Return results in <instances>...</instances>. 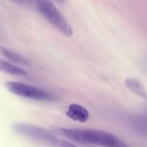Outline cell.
<instances>
[{
  "label": "cell",
  "mask_w": 147,
  "mask_h": 147,
  "mask_svg": "<svg viewBox=\"0 0 147 147\" xmlns=\"http://www.w3.org/2000/svg\"><path fill=\"white\" fill-rule=\"evenodd\" d=\"M53 132L71 141L82 145H96L109 147L124 146L116 136L102 130L54 128Z\"/></svg>",
  "instance_id": "obj_1"
},
{
  "label": "cell",
  "mask_w": 147,
  "mask_h": 147,
  "mask_svg": "<svg viewBox=\"0 0 147 147\" xmlns=\"http://www.w3.org/2000/svg\"><path fill=\"white\" fill-rule=\"evenodd\" d=\"M13 131L25 138L45 143L53 146H74L75 145L60 140L54 132H51L46 128L26 123H16L13 126Z\"/></svg>",
  "instance_id": "obj_2"
},
{
  "label": "cell",
  "mask_w": 147,
  "mask_h": 147,
  "mask_svg": "<svg viewBox=\"0 0 147 147\" xmlns=\"http://www.w3.org/2000/svg\"><path fill=\"white\" fill-rule=\"evenodd\" d=\"M34 3L44 18L59 31L66 36H71L72 34V28L69 22L51 0H34Z\"/></svg>",
  "instance_id": "obj_3"
},
{
  "label": "cell",
  "mask_w": 147,
  "mask_h": 147,
  "mask_svg": "<svg viewBox=\"0 0 147 147\" xmlns=\"http://www.w3.org/2000/svg\"><path fill=\"white\" fill-rule=\"evenodd\" d=\"M5 87L10 93L16 96L34 101L53 102L55 99L53 95H52L50 92L22 82L9 81L5 83Z\"/></svg>",
  "instance_id": "obj_4"
},
{
  "label": "cell",
  "mask_w": 147,
  "mask_h": 147,
  "mask_svg": "<svg viewBox=\"0 0 147 147\" xmlns=\"http://www.w3.org/2000/svg\"><path fill=\"white\" fill-rule=\"evenodd\" d=\"M66 115L70 119L82 123L86 122L90 116L88 110L83 106L77 103H72L69 105L66 110Z\"/></svg>",
  "instance_id": "obj_5"
},
{
  "label": "cell",
  "mask_w": 147,
  "mask_h": 147,
  "mask_svg": "<svg viewBox=\"0 0 147 147\" xmlns=\"http://www.w3.org/2000/svg\"><path fill=\"white\" fill-rule=\"evenodd\" d=\"M0 54L3 57H4L8 61L13 64L19 65H30V62L28 61V59H27L22 55L16 53L15 51L9 48L0 47Z\"/></svg>",
  "instance_id": "obj_6"
},
{
  "label": "cell",
  "mask_w": 147,
  "mask_h": 147,
  "mask_svg": "<svg viewBox=\"0 0 147 147\" xmlns=\"http://www.w3.org/2000/svg\"><path fill=\"white\" fill-rule=\"evenodd\" d=\"M0 71L17 77H27L28 75V72L22 67L3 59H0Z\"/></svg>",
  "instance_id": "obj_7"
},
{
  "label": "cell",
  "mask_w": 147,
  "mask_h": 147,
  "mask_svg": "<svg viewBox=\"0 0 147 147\" xmlns=\"http://www.w3.org/2000/svg\"><path fill=\"white\" fill-rule=\"evenodd\" d=\"M125 85L126 87L134 92V94L138 95L139 96L147 99V91L145 89L144 85L141 84L140 81H139L136 78H127L125 81Z\"/></svg>",
  "instance_id": "obj_8"
},
{
  "label": "cell",
  "mask_w": 147,
  "mask_h": 147,
  "mask_svg": "<svg viewBox=\"0 0 147 147\" xmlns=\"http://www.w3.org/2000/svg\"><path fill=\"white\" fill-rule=\"evenodd\" d=\"M133 127L141 135L147 136V115H137L132 119Z\"/></svg>",
  "instance_id": "obj_9"
},
{
  "label": "cell",
  "mask_w": 147,
  "mask_h": 147,
  "mask_svg": "<svg viewBox=\"0 0 147 147\" xmlns=\"http://www.w3.org/2000/svg\"><path fill=\"white\" fill-rule=\"evenodd\" d=\"M10 1L21 5H29L32 3V0H10Z\"/></svg>",
  "instance_id": "obj_10"
},
{
  "label": "cell",
  "mask_w": 147,
  "mask_h": 147,
  "mask_svg": "<svg viewBox=\"0 0 147 147\" xmlns=\"http://www.w3.org/2000/svg\"><path fill=\"white\" fill-rule=\"evenodd\" d=\"M57 1H59V2H63L64 0H57Z\"/></svg>",
  "instance_id": "obj_11"
}]
</instances>
